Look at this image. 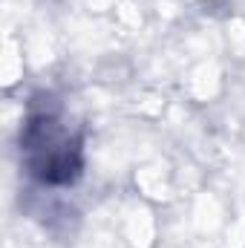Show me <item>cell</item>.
Returning <instances> with one entry per match:
<instances>
[{
  "label": "cell",
  "mask_w": 245,
  "mask_h": 248,
  "mask_svg": "<svg viewBox=\"0 0 245 248\" xmlns=\"http://www.w3.org/2000/svg\"><path fill=\"white\" fill-rule=\"evenodd\" d=\"M26 168L44 185H72L81 176L84 153L81 139L69 133L55 113H32L20 133Z\"/></svg>",
  "instance_id": "6da1fadb"
}]
</instances>
